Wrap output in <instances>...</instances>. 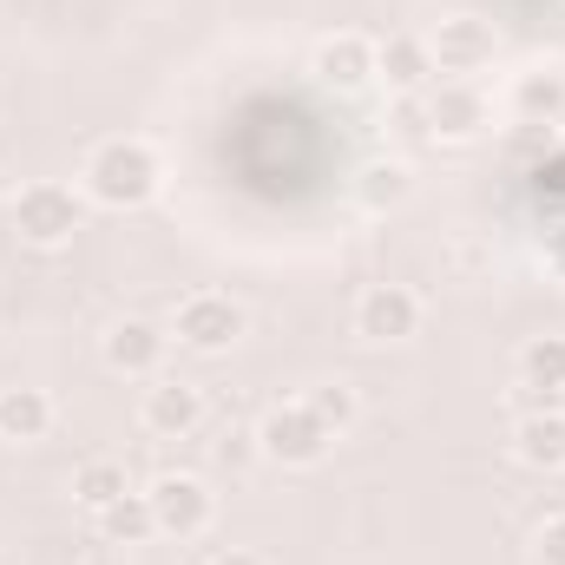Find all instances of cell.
Masks as SVG:
<instances>
[{
  "mask_svg": "<svg viewBox=\"0 0 565 565\" xmlns=\"http://www.w3.org/2000/svg\"><path fill=\"white\" fill-rule=\"evenodd\" d=\"M158 184H164V164L145 139H99L79 164V198L99 211H139L158 198Z\"/></svg>",
  "mask_w": 565,
  "mask_h": 565,
  "instance_id": "6da1fadb",
  "label": "cell"
},
{
  "mask_svg": "<svg viewBox=\"0 0 565 565\" xmlns=\"http://www.w3.org/2000/svg\"><path fill=\"white\" fill-rule=\"evenodd\" d=\"M79 231H86V198H79L73 184L40 178V184H26V191L13 198V237H20L26 250H66Z\"/></svg>",
  "mask_w": 565,
  "mask_h": 565,
  "instance_id": "7a4b0ae2",
  "label": "cell"
},
{
  "mask_svg": "<svg viewBox=\"0 0 565 565\" xmlns=\"http://www.w3.org/2000/svg\"><path fill=\"white\" fill-rule=\"evenodd\" d=\"M244 329H250V316H244V302H231L224 289H191V296L171 309V335H178V349H191V355H231V349L244 342Z\"/></svg>",
  "mask_w": 565,
  "mask_h": 565,
  "instance_id": "3957f363",
  "label": "cell"
},
{
  "mask_svg": "<svg viewBox=\"0 0 565 565\" xmlns=\"http://www.w3.org/2000/svg\"><path fill=\"white\" fill-rule=\"evenodd\" d=\"M329 447H335V434L316 422L309 402H277V408L257 422V454H264L270 467H322Z\"/></svg>",
  "mask_w": 565,
  "mask_h": 565,
  "instance_id": "277c9868",
  "label": "cell"
},
{
  "mask_svg": "<svg viewBox=\"0 0 565 565\" xmlns=\"http://www.w3.org/2000/svg\"><path fill=\"white\" fill-rule=\"evenodd\" d=\"M145 500H151V520H158V540H204L211 533V520H217V500H211V487L198 480V473H164V480H151L145 487Z\"/></svg>",
  "mask_w": 565,
  "mask_h": 565,
  "instance_id": "5b68a950",
  "label": "cell"
},
{
  "mask_svg": "<svg viewBox=\"0 0 565 565\" xmlns=\"http://www.w3.org/2000/svg\"><path fill=\"white\" fill-rule=\"evenodd\" d=\"M422 113H427V139L440 145H467L493 126V106L473 79H434L422 93Z\"/></svg>",
  "mask_w": 565,
  "mask_h": 565,
  "instance_id": "8992f818",
  "label": "cell"
},
{
  "mask_svg": "<svg viewBox=\"0 0 565 565\" xmlns=\"http://www.w3.org/2000/svg\"><path fill=\"white\" fill-rule=\"evenodd\" d=\"M427 46H434V73H440V79H473V73H487L493 53H500L493 26L473 20V13H447V20L427 33Z\"/></svg>",
  "mask_w": 565,
  "mask_h": 565,
  "instance_id": "52a82bcc",
  "label": "cell"
},
{
  "mask_svg": "<svg viewBox=\"0 0 565 565\" xmlns=\"http://www.w3.org/2000/svg\"><path fill=\"white\" fill-rule=\"evenodd\" d=\"M355 335L362 342H415L422 335V296L408 282H369L355 296Z\"/></svg>",
  "mask_w": 565,
  "mask_h": 565,
  "instance_id": "ba28073f",
  "label": "cell"
},
{
  "mask_svg": "<svg viewBox=\"0 0 565 565\" xmlns=\"http://www.w3.org/2000/svg\"><path fill=\"white\" fill-rule=\"evenodd\" d=\"M164 349H171V335H164L158 322L126 316V322H113V329H106V342H99V362H106L113 375H126V382H158V369H164Z\"/></svg>",
  "mask_w": 565,
  "mask_h": 565,
  "instance_id": "9c48e42d",
  "label": "cell"
},
{
  "mask_svg": "<svg viewBox=\"0 0 565 565\" xmlns=\"http://www.w3.org/2000/svg\"><path fill=\"white\" fill-rule=\"evenodd\" d=\"M375 79L395 93V99H415L427 93L440 73H434V46H427L422 33H382L375 40Z\"/></svg>",
  "mask_w": 565,
  "mask_h": 565,
  "instance_id": "30bf717a",
  "label": "cell"
},
{
  "mask_svg": "<svg viewBox=\"0 0 565 565\" xmlns=\"http://www.w3.org/2000/svg\"><path fill=\"white\" fill-rule=\"evenodd\" d=\"M309 73L322 86H335V93H362L375 79V40L369 33H329V40H316Z\"/></svg>",
  "mask_w": 565,
  "mask_h": 565,
  "instance_id": "8fae6325",
  "label": "cell"
},
{
  "mask_svg": "<svg viewBox=\"0 0 565 565\" xmlns=\"http://www.w3.org/2000/svg\"><path fill=\"white\" fill-rule=\"evenodd\" d=\"M139 422H145V434H158V440H184V434L204 427V395H198L191 382L158 375V382L145 388V402H139Z\"/></svg>",
  "mask_w": 565,
  "mask_h": 565,
  "instance_id": "7c38bea8",
  "label": "cell"
},
{
  "mask_svg": "<svg viewBox=\"0 0 565 565\" xmlns=\"http://www.w3.org/2000/svg\"><path fill=\"white\" fill-rule=\"evenodd\" d=\"M507 113H513V126H559L565 119V73L559 66H526V73H513Z\"/></svg>",
  "mask_w": 565,
  "mask_h": 565,
  "instance_id": "4fadbf2b",
  "label": "cell"
},
{
  "mask_svg": "<svg viewBox=\"0 0 565 565\" xmlns=\"http://www.w3.org/2000/svg\"><path fill=\"white\" fill-rule=\"evenodd\" d=\"M513 460L533 473H559L565 467V408H526L513 422Z\"/></svg>",
  "mask_w": 565,
  "mask_h": 565,
  "instance_id": "5bb4252c",
  "label": "cell"
},
{
  "mask_svg": "<svg viewBox=\"0 0 565 565\" xmlns=\"http://www.w3.org/2000/svg\"><path fill=\"white\" fill-rule=\"evenodd\" d=\"M520 388L533 408H559L565 402V335H533L520 349Z\"/></svg>",
  "mask_w": 565,
  "mask_h": 565,
  "instance_id": "9a60e30c",
  "label": "cell"
},
{
  "mask_svg": "<svg viewBox=\"0 0 565 565\" xmlns=\"http://www.w3.org/2000/svg\"><path fill=\"white\" fill-rule=\"evenodd\" d=\"M53 434V395L46 388H0V440L33 447Z\"/></svg>",
  "mask_w": 565,
  "mask_h": 565,
  "instance_id": "2e32d148",
  "label": "cell"
},
{
  "mask_svg": "<svg viewBox=\"0 0 565 565\" xmlns=\"http://www.w3.org/2000/svg\"><path fill=\"white\" fill-rule=\"evenodd\" d=\"M408 198H415V171H408L402 158H375V164L355 171V204H362V211L388 217V211H402Z\"/></svg>",
  "mask_w": 565,
  "mask_h": 565,
  "instance_id": "e0dca14e",
  "label": "cell"
},
{
  "mask_svg": "<svg viewBox=\"0 0 565 565\" xmlns=\"http://www.w3.org/2000/svg\"><path fill=\"white\" fill-rule=\"evenodd\" d=\"M132 493V480H126V467L119 460H86L79 473H73V507L86 513V520H99L106 507H119Z\"/></svg>",
  "mask_w": 565,
  "mask_h": 565,
  "instance_id": "ac0fdd59",
  "label": "cell"
},
{
  "mask_svg": "<svg viewBox=\"0 0 565 565\" xmlns=\"http://www.w3.org/2000/svg\"><path fill=\"white\" fill-rule=\"evenodd\" d=\"M93 533H99V546H145V540H158L151 500H145V493H126L119 507H106V513L93 520Z\"/></svg>",
  "mask_w": 565,
  "mask_h": 565,
  "instance_id": "d6986e66",
  "label": "cell"
},
{
  "mask_svg": "<svg viewBox=\"0 0 565 565\" xmlns=\"http://www.w3.org/2000/svg\"><path fill=\"white\" fill-rule=\"evenodd\" d=\"M302 402L316 408V422L329 427L335 440H342V434L355 427V388H349V382H316V388H309Z\"/></svg>",
  "mask_w": 565,
  "mask_h": 565,
  "instance_id": "ffe728a7",
  "label": "cell"
},
{
  "mask_svg": "<svg viewBox=\"0 0 565 565\" xmlns=\"http://www.w3.org/2000/svg\"><path fill=\"white\" fill-rule=\"evenodd\" d=\"M217 460H224V467H250V460H264V454H257V427H231V434L217 440Z\"/></svg>",
  "mask_w": 565,
  "mask_h": 565,
  "instance_id": "44dd1931",
  "label": "cell"
},
{
  "mask_svg": "<svg viewBox=\"0 0 565 565\" xmlns=\"http://www.w3.org/2000/svg\"><path fill=\"white\" fill-rule=\"evenodd\" d=\"M533 565H565V513H553V520L533 533Z\"/></svg>",
  "mask_w": 565,
  "mask_h": 565,
  "instance_id": "7402d4cb",
  "label": "cell"
},
{
  "mask_svg": "<svg viewBox=\"0 0 565 565\" xmlns=\"http://www.w3.org/2000/svg\"><path fill=\"white\" fill-rule=\"evenodd\" d=\"M546 270H553V277L565 282V224L553 231V237H546Z\"/></svg>",
  "mask_w": 565,
  "mask_h": 565,
  "instance_id": "603a6c76",
  "label": "cell"
},
{
  "mask_svg": "<svg viewBox=\"0 0 565 565\" xmlns=\"http://www.w3.org/2000/svg\"><path fill=\"white\" fill-rule=\"evenodd\" d=\"M79 565H126V553H119V546H93Z\"/></svg>",
  "mask_w": 565,
  "mask_h": 565,
  "instance_id": "cb8c5ba5",
  "label": "cell"
},
{
  "mask_svg": "<svg viewBox=\"0 0 565 565\" xmlns=\"http://www.w3.org/2000/svg\"><path fill=\"white\" fill-rule=\"evenodd\" d=\"M211 565H264V559H257V553H244V546H231V553H217Z\"/></svg>",
  "mask_w": 565,
  "mask_h": 565,
  "instance_id": "d4e9b609",
  "label": "cell"
}]
</instances>
